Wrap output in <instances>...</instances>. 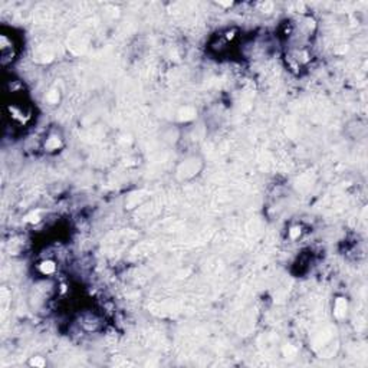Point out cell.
<instances>
[{
    "mask_svg": "<svg viewBox=\"0 0 368 368\" xmlns=\"http://www.w3.org/2000/svg\"><path fill=\"white\" fill-rule=\"evenodd\" d=\"M53 269H55V266H53V263H51V262L43 263V266H42V272H43V273H51V272H53Z\"/></svg>",
    "mask_w": 368,
    "mask_h": 368,
    "instance_id": "cell-1",
    "label": "cell"
}]
</instances>
